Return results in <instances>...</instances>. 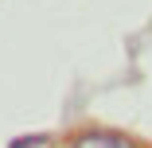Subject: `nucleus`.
<instances>
[{"label":"nucleus","instance_id":"obj_1","mask_svg":"<svg viewBox=\"0 0 152 148\" xmlns=\"http://www.w3.org/2000/svg\"><path fill=\"white\" fill-rule=\"evenodd\" d=\"M70 148H137V144H133L129 136H121V133H102V129H94V133L74 136Z\"/></svg>","mask_w":152,"mask_h":148},{"label":"nucleus","instance_id":"obj_2","mask_svg":"<svg viewBox=\"0 0 152 148\" xmlns=\"http://www.w3.org/2000/svg\"><path fill=\"white\" fill-rule=\"evenodd\" d=\"M12 148H51V136H20L12 140Z\"/></svg>","mask_w":152,"mask_h":148}]
</instances>
